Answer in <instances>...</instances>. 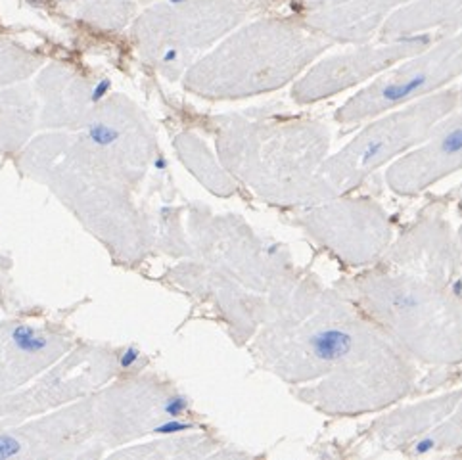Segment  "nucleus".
Returning a JSON list of instances; mask_svg holds the SVG:
<instances>
[{
  "label": "nucleus",
  "instance_id": "5",
  "mask_svg": "<svg viewBox=\"0 0 462 460\" xmlns=\"http://www.w3.org/2000/svg\"><path fill=\"white\" fill-rule=\"evenodd\" d=\"M462 75V31L432 48H422L384 71L336 112V121L353 127L376 115L439 92Z\"/></svg>",
  "mask_w": 462,
  "mask_h": 460
},
{
  "label": "nucleus",
  "instance_id": "6",
  "mask_svg": "<svg viewBox=\"0 0 462 460\" xmlns=\"http://www.w3.org/2000/svg\"><path fill=\"white\" fill-rule=\"evenodd\" d=\"M428 35H416L399 41H386L384 44H366L342 54L324 58L295 86V100L311 104L330 98L362 81L372 79L378 73L388 71L412 54L428 46Z\"/></svg>",
  "mask_w": 462,
  "mask_h": 460
},
{
  "label": "nucleus",
  "instance_id": "13",
  "mask_svg": "<svg viewBox=\"0 0 462 460\" xmlns=\"http://www.w3.org/2000/svg\"><path fill=\"white\" fill-rule=\"evenodd\" d=\"M192 428H194V426H192L190 422H180V420L173 418V420H169V422H165V424H159L154 431H156V433H165V435H169V433H180V431L192 430Z\"/></svg>",
  "mask_w": 462,
  "mask_h": 460
},
{
  "label": "nucleus",
  "instance_id": "4",
  "mask_svg": "<svg viewBox=\"0 0 462 460\" xmlns=\"http://www.w3.org/2000/svg\"><path fill=\"white\" fill-rule=\"evenodd\" d=\"M295 225L349 269L380 263L395 238L384 205L374 198L353 196V192L303 205Z\"/></svg>",
  "mask_w": 462,
  "mask_h": 460
},
{
  "label": "nucleus",
  "instance_id": "3",
  "mask_svg": "<svg viewBox=\"0 0 462 460\" xmlns=\"http://www.w3.org/2000/svg\"><path fill=\"white\" fill-rule=\"evenodd\" d=\"M459 104V88H443L372 117L342 150L322 163L320 182L328 196L359 190L378 169L420 146Z\"/></svg>",
  "mask_w": 462,
  "mask_h": 460
},
{
  "label": "nucleus",
  "instance_id": "16",
  "mask_svg": "<svg viewBox=\"0 0 462 460\" xmlns=\"http://www.w3.org/2000/svg\"><path fill=\"white\" fill-rule=\"evenodd\" d=\"M110 81L108 79H102V81H98V85L94 86V90H92V102H100L104 96H106V92L110 90Z\"/></svg>",
  "mask_w": 462,
  "mask_h": 460
},
{
  "label": "nucleus",
  "instance_id": "12",
  "mask_svg": "<svg viewBox=\"0 0 462 460\" xmlns=\"http://www.w3.org/2000/svg\"><path fill=\"white\" fill-rule=\"evenodd\" d=\"M163 410H165V414H169L171 418H178V416H182V414H186V410H188L186 397H182V395H171L167 401L163 402Z\"/></svg>",
  "mask_w": 462,
  "mask_h": 460
},
{
  "label": "nucleus",
  "instance_id": "17",
  "mask_svg": "<svg viewBox=\"0 0 462 460\" xmlns=\"http://www.w3.org/2000/svg\"><path fill=\"white\" fill-rule=\"evenodd\" d=\"M176 58H178V50H176V48H169V50H165V54H163V61H165V63H173V61H176Z\"/></svg>",
  "mask_w": 462,
  "mask_h": 460
},
{
  "label": "nucleus",
  "instance_id": "19",
  "mask_svg": "<svg viewBox=\"0 0 462 460\" xmlns=\"http://www.w3.org/2000/svg\"><path fill=\"white\" fill-rule=\"evenodd\" d=\"M171 4H182V2H186V0H169Z\"/></svg>",
  "mask_w": 462,
  "mask_h": 460
},
{
  "label": "nucleus",
  "instance_id": "8",
  "mask_svg": "<svg viewBox=\"0 0 462 460\" xmlns=\"http://www.w3.org/2000/svg\"><path fill=\"white\" fill-rule=\"evenodd\" d=\"M462 169V110H453L424 142L386 169V184L397 196H418Z\"/></svg>",
  "mask_w": 462,
  "mask_h": 460
},
{
  "label": "nucleus",
  "instance_id": "9",
  "mask_svg": "<svg viewBox=\"0 0 462 460\" xmlns=\"http://www.w3.org/2000/svg\"><path fill=\"white\" fill-rule=\"evenodd\" d=\"M462 399V389L418 399L399 408H386L376 416L362 433L366 447L384 453H404L420 437L441 424Z\"/></svg>",
  "mask_w": 462,
  "mask_h": 460
},
{
  "label": "nucleus",
  "instance_id": "14",
  "mask_svg": "<svg viewBox=\"0 0 462 460\" xmlns=\"http://www.w3.org/2000/svg\"><path fill=\"white\" fill-rule=\"evenodd\" d=\"M19 453V443L14 437L0 433V459H8V457H15Z\"/></svg>",
  "mask_w": 462,
  "mask_h": 460
},
{
  "label": "nucleus",
  "instance_id": "10",
  "mask_svg": "<svg viewBox=\"0 0 462 460\" xmlns=\"http://www.w3.org/2000/svg\"><path fill=\"white\" fill-rule=\"evenodd\" d=\"M12 342L19 351L29 353V355L41 353L48 347V340L41 334H37L27 324H17L15 326L14 332H12Z\"/></svg>",
  "mask_w": 462,
  "mask_h": 460
},
{
  "label": "nucleus",
  "instance_id": "1",
  "mask_svg": "<svg viewBox=\"0 0 462 460\" xmlns=\"http://www.w3.org/2000/svg\"><path fill=\"white\" fill-rule=\"evenodd\" d=\"M263 340L271 370L320 414H378L418 391L416 362L357 303L315 274H286Z\"/></svg>",
  "mask_w": 462,
  "mask_h": 460
},
{
  "label": "nucleus",
  "instance_id": "11",
  "mask_svg": "<svg viewBox=\"0 0 462 460\" xmlns=\"http://www.w3.org/2000/svg\"><path fill=\"white\" fill-rule=\"evenodd\" d=\"M88 136L98 146H110L119 138V130L110 127V125H104V123H92L88 127Z\"/></svg>",
  "mask_w": 462,
  "mask_h": 460
},
{
  "label": "nucleus",
  "instance_id": "15",
  "mask_svg": "<svg viewBox=\"0 0 462 460\" xmlns=\"http://www.w3.org/2000/svg\"><path fill=\"white\" fill-rule=\"evenodd\" d=\"M138 357H140L138 349H134V347L125 349V351L121 353V357H119V364H121V368H130V366L138 360Z\"/></svg>",
  "mask_w": 462,
  "mask_h": 460
},
{
  "label": "nucleus",
  "instance_id": "18",
  "mask_svg": "<svg viewBox=\"0 0 462 460\" xmlns=\"http://www.w3.org/2000/svg\"><path fill=\"white\" fill-rule=\"evenodd\" d=\"M156 169H165V159L163 158L156 159Z\"/></svg>",
  "mask_w": 462,
  "mask_h": 460
},
{
  "label": "nucleus",
  "instance_id": "2",
  "mask_svg": "<svg viewBox=\"0 0 462 460\" xmlns=\"http://www.w3.org/2000/svg\"><path fill=\"white\" fill-rule=\"evenodd\" d=\"M416 364H462V282L376 263L334 282Z\"/></svg>",
  "mask_w": 462,
  "mask_h": 460
},
{
  "label": "nucleus",
  "instance_id": "7",
  "mask_svg": "<svg viewBox=\"0 0 462 460\" xmlns=\"http://www.w3.org/2000/svg\"><path fill=\"white\" fill-rule=\"evenodd\" d=\"M380 263L462 282V261L457 232L439 203L426 205L406 229L393 238Z\"/></svg>",
  "mask_w": 462,
  "mask_h": 460
}]
</instances>
